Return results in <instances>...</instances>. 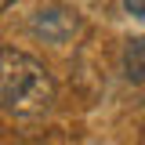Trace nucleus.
Instances as JSON below:
<instances>
[{
	"mask_svg": "<svg viewBox=\"0 0 145 145\" xmlns=\"http://www.w3.org/2000/svg\"><path fill=\"white\" fill-rule=\"evenodd\" d=\"M54 105V80L33 54L0 47V109L18 120L47 116Z\"/></svg>",
	"mask_w": 145,
	"mask_h": 145,
	"instance_id": "1",
	"label": "nucleus"
},
{
	"mask_svg": "<svg viewBox=\"0 0 145 145\" xmlns=\"http://www.w3.org/2000/svg\"><path fill=\"white\" fill-rule=\"evenodd\" d=\"M29 29L47 44H65V40H72L80 33V18L69 7H40L29 18Z\"/></svg>",
	"mask_w": 145,
	"mask_h": 145,
	"instance_id": "2",
	"label": "nucleus"
},
{
	"mask_svg": "<svg viewBox=\"0 0 145 145\" xmlns=\"http://www.w3.org/2000/svg\"><path fill=\"white\" fill-rule=\"evenodd\" d=\"M123 76L131 84H145V36L123 44Z\"/></svg>",
	"mask_w": 145,
	"mask_h": 145,
	"instance_id": "3",
	"label": "nucleus"
},
{
	"mask_svg": "<svg viewBox=\"0 0 145 145\" xmlns=\"http://www.w3.org/2000/svg\"><path fill=\"white\" fill-rule=\"evenodd\" d=\"M123 7H127V15L145 18V0H123Z\"/></svg>",
	"mask_w": 145,
	"mask_h": 145,
	"instance_id": "4",
	"label": "nucleus"
},
{
	"mask_svg": "<svg viewBox=\"0 0 145 145\" xmlns=\"http://www.w3.org/2000/svg\"><path fill=\"white\" fill-rule=\"evenodd\" d=\"M11 4H15V0H0V11H4V7H11Z\"/></svg>",
	"mask_w": 145,
	"mask_h": 145,
	"instance_id": "5",
	"label": "nucleus"
}]
</instances>
